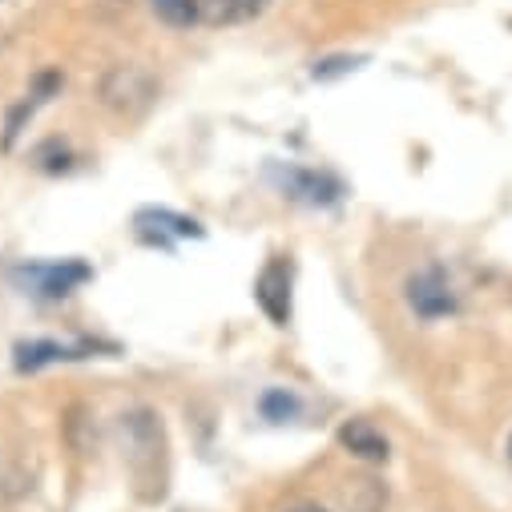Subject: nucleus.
Listing matches in <instances>:
<instances>
[{
    "mask_svg": "<svg viewBox=\"0 0 512 512\" xmlns=\"http://www.w3.org/2000/svg\"><path fill=\"white\" fill-rule=\"evenodd\" d=\"M93 271L81 259H61V263H25L13 271V283L33 295V299H65L77 287H85Z\"/></svg>",
    "mask_w": 512,
    "mask_h": 512,
    "instance_id": "obj_1",
    "label": "nucleus"
},
{
    "mask_svg": "<svg viewBox=\"0 0 512 512\" xmlns=\"http://www.w3.org/2000/svg\"><path fill=\"white\" fill-rule=\"evenodd\" d=\"M158 97V81L150 69L142 65H113L105 77H101V101L113 109V113H125L134 117L142 109H150Z\"/></svg>",
    "mask_w": 512,
    "mask_h": 512,
    "instance_id": "obj_2",
    "label": "nucleus"
},
{
    "mask_svg": "<svg viewBox=\"0 0 512 512\" xmlns=\"http://www.w3.org/2000/svg\"><path fill=\"white\" fill-rule=\"evenodd\" d=\"M404 299H408L412 315L424 319V323L444 319V315H456V307H460V295H456L452 279H448L440 267L416 271V275L404 283Z\"/></svg>",
    "mask_w": 512,
    "mask_h": 512,
    "instance_id": "obj_3",
    "label": "nucleus"
},
{
    "mask_svg": "<svg viewBox=\"0 0 512 512\" xmlns=\"http://www.w3.org/2000/svg\"><path fill=\"white\" fill-rule=\"evenodd\" d=\"M291 259L275 254V259L259 271L254 279V303L263 307V315L275 323V327H287L291 323Z\"/></svg>",
    "mask_w": 512,
    "mask_h": 512,
    "instance_id": "obj_4",
    "label": "nucleus"
},
{
    "mask_svg": "<svg viewBox=\"0 0 512 512\" xmlns=\"http://www.w3.org/2000/svg\"><path fill=\"white\" fill-rule=\"evenodd\" d=\"M134 222H138V234H142L150 246H162V250H170V246L182 242V238H202V226H198L194 218L174 214V210H142Z\"/></svg>",
    "mask_w": 512,
    "mask_h": 512,
    "instance_id": "obj_5",
    "label": "nucleus"
},
{
    "mask_svg": "<svg viewBox=\"0 0 512 512\" xmlns=\"http://www.w3.org/2000/svg\"><path fill=\"white\" fill-rule=\"evenodd\" d=\"M97 351V343H57V339H33V343H17V371H37L49 363H73V359H89Z\"/></svg>",
    "mask_w": 512,
    "mask_h": 512,
    "instance_id": "obj_6",
    "label": "nucleus"
},
{
    "mask_svg": "<svg viewBox=\"0 0 512 512\" xmlns=\"http://www.w3.org/2000/svg\"><path fill=\"white\" fill-rule=\"evenodd\" d=\"M339 444L363 464H388V456H392V440L383 436L371 420H347L339 428Z\"/></svg>",
    "mask_w": 512,
    "mask_h": 512,
    "instance_id": "obj_7",
    "label": "nucleus"
},
{
    "mask_svg": "<svg viewBox=\"0 0 512 512\" xmlns=\"http://www.w3.org/2000/svg\"><path fill=\"white\" fill-rule=\"evenodd\" d=\"M283 190H287V198L307 202V206H331L343 194V186L331 174H319V170H287Z\"/></svg>",
    "mask_w": 512,
    "mask_h": 512,
    "instance_id": "obj_8",
    "label": "nucleus"
},
{
    "mask_svg": "<svg viewBox=\"0 0 512 512\" xmlns=\"http://www.w3.org/2000/svg\"><path fill=\"white\" fill-rule=\"evenodd\" d=\"M267 5H271V0H198L202 25H210V29L246 25V21H254V17H263Z\"/></svg>",
    "mask_w": 512,
    "mask_h": 512,
    "instance_id": "obj_9",
    "label": "nucleus"
},
{
    "mask_svg": "<svg viewBox=\"0 0 512 512\" xmlns=\"http://www.w3.org/2000/svg\"><path fill=\"white\" fill-rule=\"evenodd\" d=\"M61 89V73H41L37 81H33V89L25 93V101L9 113V125H5V142H0V146H5V150H13V142H17V134L25 130V121H33V113L53 97Z\"/></svg>",
    "mask_w": 512,
    "mask_h": 512,
    "instance_id": "obj_10",
    "label": "nucleus"
},
{
    "mask_svg": "<svg viewBox=\"0 0 512 512\" xmlns=\"http://www.w3.org/2000/svg\"><path fill=\"white\" fill-rule=\"evenodd\" d=\"M343 500H347L351 512H379L383 504H388V488H383L379 480L359 476V480H351V488L343 492Z\"/></svg>",
    "mask_w": 512,
    "mask_h": 512,
    "instance_id": "obj_11",
    "label": "nucleus"
},
{
    "mask_svg": "<svg viewBox=\"0 0 512 512\" xmlns=\"http://www.w3.org/2000/svg\"><path fill=\"white\" fill-rule=\"evenodd\" d=\"M150 9H154V13H158V21H166L170 29L202 25V9H198V0H150Z\"/></svg>",
    "mask_w": 512,
    "mask_h": 512,
    "instance_id": "obj_12",
    "label": "nucleus"
},
{
    "mask_svg": "<svg viewBox=\"0 0 512 512\" xmlns=\"http://www.w3.org/2000/svg\"><path fill=\"white\" fill-rule=\"evenodd\" d=\"M259 408H263V416H267V420L283 424V420H291V416L299 412V400H295L291 392L275 388V392H267V396H263V404H259Z\"/></svg>",
    "mask_w": 512,
    "mask_h": 512,
    "instance_id": "obj_13",
    "label": "nucleus"
},
{
    "mask_svg": "<svg viewBox=\"0 0 512 512\" xmlns=\"http://www.w3.org/2000/svg\"><path fill=\"white\" fill-rule=\"evenodd\" d=\"M291 512H327V508H319V504H299V508H291Z\"/></svg>",
    "mask_w": 512,
    "mask_h": 512,
    "instance_id": "obj_14",
    "label": "nucleus"
},
{
    "mask_svg": "<svg viewBox=\"0 0 512 512\" xmlns=\"http://www.w3.org/2000/svg\"><path fill=\"white\" fill-rule=\"evenodd\" d=\"M508 460H512V440H508Z\"/></svg>",
    "mask_w": 512,
    "mask_h": 512,
    "instance_id": "obj_15",
    "label": "nucleus"
}]
</instances>
